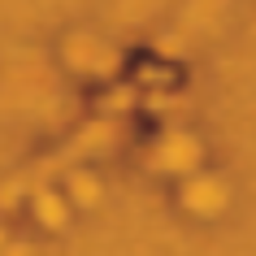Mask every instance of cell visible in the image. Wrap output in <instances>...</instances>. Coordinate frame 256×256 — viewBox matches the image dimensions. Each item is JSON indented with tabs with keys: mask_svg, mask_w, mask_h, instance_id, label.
<instances>
[{
	"mask_svg": "<svg viewBox=\"0 0 256 256\" xmlns=\"http://www.w3.org/2000/svg\"><path fill=\"white\" fill-rule=\"evenodd\" d=\"M70 191H74L78 200H96V196H100V187H96L92 178H82V174H74V182H70Z\"/></svg>",
	"mask_w": 256,
	"mask_h": 256,
	"instance_id": "2",
	"label": "cell"
},
{
	"mask_svg": "<svg viewBox=\"0 0 256 256\" xmlns=\"http://www.w3.org/2000/svg\"><path fill=\"white\" fill-rule=\"evenodd\" d=\"M0 248H4V234H0Z\"/></svg>",
	"mask_w": 256,
	"mask_h": 256,
	"instance_id": "4",
	"label": "cell"
},
{
	"mask_svg": "<svg viewBox=\"0 0 256 256\" xmlns=\"http://www.w3.org/2000/svg\"><path fill=\"white\" fill-rule=\"evenodd\" d=\"M0 256H30L26 248H14V243H4V248H0Z\"/></svg>",
	"mask_w": 256,
	"mask_h": 256,
	"instance_id": "3",
	"label": "cell"
},
{
	"mask_svg": "<svg viewBox=\"0 0 256 256\" xmlns=\"http://www.w3.org/2000/svg\"><path fill=\"white\" fill-rule=\"evenodd\" d=\"M35 217H40L48 230H61L70 222V208H66V200H61L56 191H40V196H35Z\"/></svg>",
	"mask_w": 256,
	"mask_h": 256,
	"instance_id": "1",
	"label": "cell"
}]
</instances>
